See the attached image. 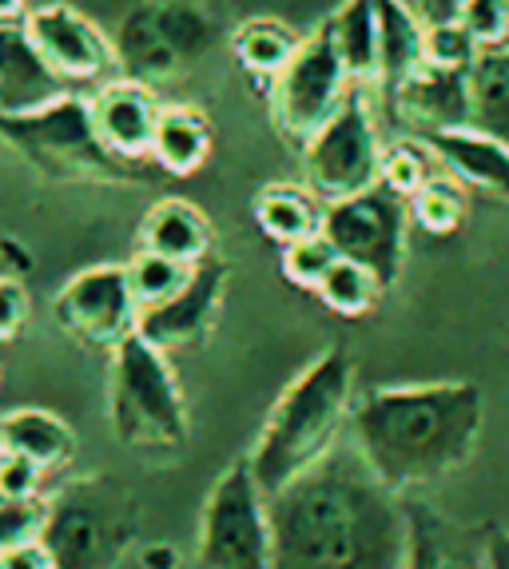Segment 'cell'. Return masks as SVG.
Here are the masks:
<instances>
[{"label": "cell", "instance_id": "cell-11", "mask_svg": "<svg viewBox=\"0 0 509 569\" xmlns=\"http://www.w3.org/2000/svg\"><path fill=\"white\" fill-rule=\"evenodd\" d=\"M52 315L72 339L116 351L140 331V303L128 283V263H96L72 276L52 299Z\"/></svg>", "mask_w": 509, "mask_h": 569}, {"label": "cell", "instance_id": "cell-26", "mask_svg": "<svg viewBox=\"0 0 509 569\" xmlns=\"http://www.w3.org/2000/svg\"><path fill=\"white\" fill-rule=\"evenodd\" d=\"M299 44H302V37H295V29H287L283 20H271V17L247 20L236 32L239 64H243L247 72H255V77H267V80H275L291 64Z\"/></svg>", "mask_w": 509, "mask_h": 569}, {"label": "cell", "instance_id": "cell-19", "mask_svg": "<svg viewBox=\"0 0 509 569\" xmlns=\"http://www.w3.org/2000/svg\"><path fill=\"white\" fill-rule=\"evenodd\" d=\"M378 9V84L395 92L426 64V20L406 0H375Z\"/></svg>", "mask_w": 509, "mask_h": 569}, {"label": "cell", "instance_id": "cell-39", "mask_svg": "<svg viewBox=\"0 0 509 569\" xmlns=\"http://www.w3.org/2000/svg\"><path fill=\"white\" fill-rule=\"evenodd\" d=\"M481 569H509V530L486 526L481 530Z\"/></svg>", "mask_w": 509, "mask_h": 569}, {"label": "cell", "instance_id": "cell-6", "mask_svg": "<svg viewBox=\"0 0 509 569\" xmlns=\"http://www.w3.org/2000/svg\"><path fill=\"white\" fill-rule=\"evenodd\" d=\"M196 569H275L271 510L247 458L227 466L203 502Z\"/></svg>", "mask_w": 509, "mask_h": 569}, {"label": "cell", "instance_id": "cell-27", "mask_svg": "<svg viewBox=\"0 0 509 569\" xmlns=\"http://www.w3.org/2000/svg\"><path fill=\"white\" fill-rule=\"evenodd\" d=\"M410 219L430 236H450L466 219V183L453 180L450 171L430 176L422 188L410 196Z\"/></svg>", "mask_w": 509, "mask_h": 569}, {"label": "cell", "instance_id": "cell-40", "mask_svg": "<svg viewBox=\"0 0 509 569\" xmlns=\"http://www.w3.org/2000/svg\"><path fill=\"white\" fill-rule=\"evenodd\" d=\"M418 17L426 24H446V20H458L466 9V0H415Z\"/></svg>", "mask_w": 509, "mask_h": 569}, {"label": "cell", "instance_id": "cell-31", "mask_svg": "<svg viewBox=\"0 0 509 569\" xmlns=\"http://www.w3.org/2000/svg\"><path fill=\"white\" fill-rule=\"evenodd\" d=\"M339 259L342 256L335 251V243L319 231V236H307L299 243L283 247V276L295 287H302V291H319V283L330 276V267L339 263Z\"/></svg>", "mask_w": 509, "mask_h": 569}, {"label": "cell", "instance_id": "cell-4", "mask_svg": "<svg viewBox=\"0 0 509 569\" xmlns=\"http://www.w3.org/2000/svg\"><path fill=\"white\" fill-rule=\"evenodd\" d=\"M48 498L40 541L57 569H123L140 546L136 493L108 475L68 478Z\"/></svg>", "mask_w": 509, "mask_h": 569}, {"label": "cell", "instance_id": "cell-12", "mask_svg": "<svg viewBox=\"0 0 509 569\" xmlns=\"http://www.w3.org/2000/svg\"><path fill=\"white\" fill-rule=\"evenodd\" d=\"M24 32L37 57L48 64L57 80H96L112 64V44L84 12L68 9V4H40L24 12Z\"/></svg>", "mask_w": 509, "mask_h": 569}, {"label": "cell", "instance_id": "cell-34", "mask_svg": "<svg viewBox=\"0 0 509 569\" xmlns=\"http://www.w3.org/2000/svg\"><path fill=\"white\" fill-rule=\"evenodd\" d=\"M458 20L470 29V37L481 48H498L509 37V0H466Z\"/></svg>", "mask_w": 509, "mask_h": 569}, {"label": "cell", "instance_id": "cell-25", "mask_svg": "<svg viewBox=\"0 0 509 569\" xmlns=\"http://www.w3.org/2000/svg\"><path fill=\"white\" fill-rule=\"evenodd\" d=\"M335 48L355 84L378 80V9L375 0H342L339 12L327 20Z\"/></svg>", "mask_w": 509, "mask_h": 569}, {"label": "cell", "instance_id": "cell-36", "mask_svg": "<svg viewBox=\"0 0 509 569\" xmlns=\"http://www.w3.org/2000/svg\"><path fill=\"white\" fill-rule=\"evenodd\" d=\"M24 319H29V291L17 276H0V342L17 339Z\"/></svg>", "mask_w": 509, "mask_h": 569}, {"label": "cell", "instance_id": "cell-8", "mask_svg": "<svg viewBox=\"0 0 509 569\" xmlns=\"http://www.w3.org/2000/svg\"><path fill=\"white\" fill-rule=\"evenodd\" d=\"M382 156L387 148L378 140L370 100L355 84L327 128H319V136L302 148V180L322 203L347 200L382 183Z\"/></svg>", "mask_w": 509, "mask_h": 569}, {"label": "cell", "instance_id": "cell-30", "mask_svg": "<svg viewBox=\"0 0 509 569\" xmlns=\"http://www.w3.org/2000/svg\"><path fill=\"white\" fill-rule=\"evenodd\" d=\"M435 152L426 140H398L382 156V183L390 191H398L402 200H410L430 176H435Z\"/></svg>", "mask_w": 509, "mask_h": 569}, {"label": "cell", "instance_id": "cell-33", "mask_svg": "<svg viewBox=\"0 0 509 569\" xmlns=\"http://www.w3.org/2000/svg\"><path fill=\"white\" fill-rule=\"evenodd\" d=\"M481 57V44L470 37L462 20H446V24H426V64L438 68H473Z\"/></svg>", "mask_w": 509, "mask_h": 569}, {"label": "cell", "instance_id": "cell-20", "mask_svg": "<svg viewBox=\"0 0 509 569\" xmlns=\"http://www.w3.org/2000/svg\"><path fill=\"white\" fill-rule=\"evenodd\" d=\"M140 247L160 251L168 259H180L188 267H199L211 259V223L208 216L188 200H160L151 203L140 223Z\"/></svg>", "mask_w": 509, "mask_h": 569}, {"label": "cell", "instance_id": "cell-41", "mask_svg": "<svg viewBox=\"0 0 509 569\" xmlns=\"http://www.w3.org/2000/svg\"><path fill=\"white\" fill-rule=\"evenodd\" d=\"M24 12V0H0V20H17Z\"/></svg>", "mask_w": 509, "mask_h": 569}, {"label": "cell", "instance_id": "cell-14", "mask_svg": "<svg viewBox=\"0 0 509 569\" xmlns=\"http://www.w3.org/2000/svg\"><path fill=\"white\" fill-rule=\"evenodd\" d=\"M390 108L422 140L470 128V68L422 64L390 92Z\"/></svg>", "mask_w": 509, "mask_h": 569}, {"label": "cell", "instance_id": "cell-3", "mask_svg": "<svg viewBox=\"0 0 509 569\" xmlns=\"http://www.w3.org/2000/svg\"><path fill=\"white\" fill-rule=\"evenodd\" d=\"M350 407H355V362L347 351L330 347L315 362H307L295 382H287L255 438L247 462L259 490L275 498L307 470H315L347 438Z\"/></svg>", "mask_w": 509, "mask_h": 569}, {"label": "cell", "instance_id": "cell-2", "mask_svg": "<svg viewBox=\"0 0 509 569\" xmlns=\"http://www.w3.org/2000/svg\"><path fill=\"white\" fill-rule=\"evenodd\" d=\"M481 418L486 402L473 382H406L359 395L347 435L390 490L418 493L470 462Z\"/></svg>", "mask_w": 509, "mask_h": 569}, {"label": "cell", "instance_id": "cell-21", "mask_svg": "<svg viewBox=\"0 0 509 569\" xmlns=\"http://www.w3.org/2000/svg\"><path fill=\"white\" fill-rule=\"evenodd\" d=\"M0 447L32 458L44 475H52V470H64L76 458V435L64 418L52 415V410L20 407L0 415Z\"/></svg>", "mask_w": 509, "mask_h": 569}, {"label": "cell", "instance_id": "cell-35", "mask_svg": "<svg viewBox=\"0 0 509 569\" xmlns=\"http://www.w3.org/2000/svg\"><path fill=\"white\" fill-rule=\"evenodd\" d=\"M44 470L17 450H0V498H40Z\"/></svg>", "mask_w": 509, "mask_h": 569}, {"label": "cell", "instance_id": "cell-22", "mask_svg": "<svg viewBox=\"0 0 509 569\" xmlns=\"http://www.w3.org/2000/svg\"><path fill=\"white\" fill-rule=\"evenodd\" d=\"M211 156V123L208 116L191 104H163L156 140H151V160L168 176H191L208 163Z\"/></svg>", "mask_w": 509, "mask_h": 569}, {"label": "cell", "instance_id": "cell-9", "mask_svg": "<svg viewBox=\"0 0 509 569\" xmlns=\"http://www.w3.org/2000/svg\"><path fill=\"white\" fill-rule=\"evenodd\" d=\"M350 88L355 80L335 48L330 24H319L302 37L291 64L271 80V108L283 140L302 152L319 136V128H327L330 116L342 108Z\"/></svg>", "mask_w": 509, "mask_h": 569}, {"label": "cell", "instance_id": "cell-5", "mask_svg": "<svg viewBox=\"0 0 509 569\" xmlns=\"http://www.w3.org/2000/svg\"><path fill=\"white\" fill-rule=\"evenodd\" d=\"M108 418L120 447L143 455H176L188 447V407L168 351L132 335L112 351Z\"/></svg>", "mask_w": 509, "mask_h": 569}, {"label": "cell", "instance_id": "cell-17", "mask_svg": "<svg viewBox=\"0 0 509 569\" xmlns=\"http://www.w3.org/2000/svg\"><path fill=\"white\" fill-rule=\"evenodd\" d=\"M426 143H430L438 168L450 171L453 180L486 191V196H498V200H509V148L501 140L473 132V128H458V132L426 136Z\"/></svg>", "mask_w": 509, "mask_h": 569}, {"label": "cell", "instance_id": "cell-1", "mask_svg": "<svg viewBox=\"0 0 509 569\" xmlns=\"http://www.w3.org/2000/svg\"><path fill=\"white\" fill-rule=\"evenodd\" d=\"M275 569H406V493L367 466L350 435L315 470L267 498Z\"/></svg>", "mask_w": 509, "mask_h": 569}, {"label": "cell", "instance_id": "cell-23", "mask_svg": "<svg viewBox=\"0 0 509 569\" xmlns=\"http://www.w3.org/2000/svg\"><path fill=\"white\" fill-rule=\"evenodd\" d=\"M322 211H327V203L307 183L302 188L299 183H267L255 196V219H259L263 236L275 239L279 247L299 243L307 236H319Z\"/></svg>", "mask_w": 509, "mask_h": 569}, {"label": "cell", "instance_id": "cell-24", "mask_svg": "<svg viewBox=\"0 0 509 569\" xmlns=\"http://www.w3.org/2000/svg\"><path fill=\"white\" fill-rule=\"evenodd\" d=\"M470 128L509 148V48H481L470 68Z\"/></svg>", "mask_w": 509, "mask_h": 569}, {"label": "cell", "instance_id": "cell-38", "mask_svg": "<svg viewBox=\"0 0 509 569\" xmlns=\"http://www.w3.org/2000/svg\"><path fill=\"white\" fill-rule=\"evenodd\" d=\"M0 569H57V561H52L44 541H29V546L0 553Z\"/></svg>", "mask_w": 509, "mask_h": 569}, {"label": "cell", "instance_id": "cell-37", "mask_svg": "<svg viewBox=\"0 0 509 569\" xmlns=\"http://www.w3.org/2000/svg\"><path fill=\"white\" fill-rule=\"evenodd\" d=\"M132 561L140 569H183L180 546H171V541H140Z\"/></svg>", "mask_w": 509, "mask_h": 569}, {"label": "cell", "instance_id": "cell-10", "mask_svg": "<svg viewBox=\"0 0 509 569\" xmlns=\"http://www.w3.org/2000/svg\"><path fill=\"white\" fill-rule=\"evenodd\" d=\"M406 228H410V200H402L387 183L327 203L322 211V236L335 243V251L370 267L382 287H395L402 276Z\"/></svg>", "mask_w": 509, "mask_h": 569}, {"label": "cell", "instance_id": "cell-32", "mask_svg": "<svg viewBox=\"0 0 509 569\" xmlns=\"http://www.w3.org/2000/svg\"><path fill=\"white\" fill-rule=\"evenodd\" d=\"M48 518V498H0V553L40 541Z\"/></svg>", "mask_w": 509, "mask_h": 569}, {"label": "cell", "instance_id": "cell-28", "mask_svg": "<svg viewBox=\"0 0 509 569\" xmlns=\"http://www.w3.org/2000/svg\"><path fill=\"white\" fill-rule=\"evenodd\" d=\"M382 291H387V287H382V279H378L370 267L355 263V259H339L315 295H319L335 315H342V319H359V315H367L370 307L378 303Z\"/></svg>", "mask_w": 509, "mask_h": 569}, {"label": "cell", "instance_id": "cell-16", "mask_svg": "<svg viewBox=\"0 0 509 569\" xmlns=\"http://www.w3.org/2000/svg\"><path fill=\"white\" fill-rule=\"evenodd\" d=\"M406 569H481V530L458 526L422 493H406Z\"/></svg>", "mask_w": 509, "mask_h": 569}, {"label": "cell", "instance_id": "cell-7", "mask_svg": "<svg viewBox=\"0 0 509 569\" xmlns=\"http://www.w3.org/2000/svg\"><path fill=\"white\" fill-rule=\"evenodd\" d=\"M0 136L29 163H37L40 171H52L60 180L120 176L123 160H116L104 143L96 140L88 100H76L68 92L32 108V112H0Z\"/></svg>", "mask_w": 509, "mask_h": 569}, {"label": "cell", "instance_id": "cell-18", "mask_svg": "<svg viewBox=\"0 0 509 569\" xmlns=\"http://www.w3.org/2000/svg\"><path fill=\"white\" fill-rule=\"evenodd\" d=\"M64 92V80L48 72V64L29 44L24 24L0 20V112H32Z\"/></svg>", "mask_w": 509, "mask_h": 569}, {"label": "cell", "instance_id": "cell-15", "mask_svg": "<svg viewBox=\"0 0 509 569\" xmlns=\"http://www.w3.org/2000/svg\"><path fill=\"white\" fill-rule=\"evenodd\" d=\"M160 108L163 104L140 80H112V84L88 96V116H92L96 140L123 163L148 160L151 156Z\"/></svg>", "mask_w": 509, "mask_h": 569}, {"label": "cell", "instance_id": "cell-42", "mask_svg": "<svg viewBox=\"0 0 509 569\" xmlns=\"http://www.w3.org/2000/svg\"><path fill=\"white\" fill-rule=\"evenodd\" d=\"M0 450H4V447H0Z\"/></svg>", "mask_w": 509, "mask_h": 569}, {"label": "cell", "instance_id": "cell-13", "mask_svg": "<svg viewBox=\"0 0 509 569\" xmlns=\"http://www.w3.org/2000/svg\"><path fill=\"white\" fill-rule=\"evenodd\" d=\"M227 276H231V267L223 259H203L180 295H171L168 303L140 315V331L136 335L148 339L151 347H160V351H180V347L199 342L211 331L219 307H223Z\"/></svg>", "mask_w": 509, "mask_h": 569}, {"label": "cell", "instance_id": "cell-29", "mask_svg": "<svg viewBox=\"0 0 509 569\" xmlns=\"http://www.w3.org/2000/svg\"><path fill=\"white\" fill-rule=\"evenodd\" d=\"M191 271H196V267L140 247V251L128 259V283H132V295H136V303H140V311H151V307L168 303L171 295H180L183 283L191 279Z\"/></svg>", "mask_w": 509, "mask_h": 569}]
</instances>
